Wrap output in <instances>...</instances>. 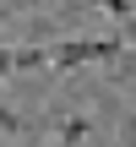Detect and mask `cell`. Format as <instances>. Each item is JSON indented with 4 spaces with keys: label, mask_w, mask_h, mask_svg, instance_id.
Segmentation results:
<instances>
[{
    "label": "cell",
    "mask_w": 136,
    "mask_h": 147,
    "mask_svg": "<svg viewBox=\"0 0 136 147\" xmlns=\"http://www.w3.org/2000/svg\"><path fill=\"white\" fill-rule=\"evenodd\" d=\"M82 136H93V120H87V115H65V120H55V142H60V147L82 142Z\"/></svg>",
    "instance_id": "2"
},
{
    "label": "cell",
    "mask_w": 136,
    "mask_h": 147,
    "mask_svg": "<svg viewBox=\"0 0 136 147\" xmlns=\"http://www.w3.org/2000/svg\"><path fill=\"white\" fill-rule=\"evenodd\" d=\"M44 65H49V49H44V44L11 49V71H44Z\"/></svg>",
    "instance_id": "3"
},
{
    "label": "cell",
    "mask_w": 136,
    "mask_h": 147,
    "mask_svg": "<svg viewBox=\"0 0 136 147\" xmlns=\"http://www.w3.org/2000/svg\"><path fill=\"white\" fill-rule=\"evenodd\" d=\"M49 49V65L55 71H82L93 60H120L125 55V38H60V44H44Z\"/></svg>",
    "instance_id": "1"
},
{
    "label": "cell",
    "mask_w": 136,
    "mask_h": 147,
    "mask_svg": "<svg viewBox=\"0 0 136 147\" xmlns=\"http://www.w3.org/2000/svg\"><path fill=\"white\" fill-rule=\"evenodd\" d=\"M16 131H22V115H16V109H5V104H0V136H16Z\"/></svg>",
    "instance_id": "4"
},
{
    "label": "cell",
    "mask_w": 136,
    "mask_h": 147,
    "mask_svg": "<svg viewBox=\"0 0 136 147\" xmlns=\"http://www.w3.org/2000/svg\"><path fill=\"white\" fill-rule=\"evenodd\" d=\"M0 38H5V33H0Z\"/></svg>",
    "instance_id": "6"
},
{
    "label": "cell",
    "mask_w": 136,
    "mask_h": 147,
    "mask_svg": "<svg viewBox=\"0 0 136 147\" xmlns=\"http://www.w3.org/2000/svg\"><path fill=\"white\" fill-rule=\"evenodd\" d=\"M5 71H11V49L0 44V76H5Z\"/></svg>",
    "instance_id": "5"
}]
</instances>
